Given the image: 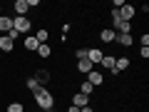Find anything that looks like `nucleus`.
Instances as JSON below:
<instances>
[{"mask_svg": "<svg viewBox=\"0 0 149 112\" xmlns=\"http://www.w3.org/2000/svg\"><path fill=\"white\" fill-rule=\"evenodd\" d=\"M92 70H95V65H92L87 57H85V60H77V72H82V75H90Z\"/></svg>", "mask_w": 149, "mask_h": 112, "instance_id": "9b49d317", "label": "nucleus"}, {"mask_svg": "<svg viewBox=\"0 0 149 112\" xmlns=\"http://www.w3.org/2000/svg\"><path fill=\"white\" fill-rule=\"evenodd\" d=\"M114 37H117V32L112 30V27H104V30L100 32V40H102V43H114Z\"/></svg>", "mask_w": 149, "mask_h": 112, "instance_id": "ddd939ff", "label": "nucleus"}, {"mask_svg": "<svg viewBox=\"0 0 149 112\" xmlns=\"http://www.w3.org/2000/svg\"><path fill=\"white\" fill-rule=\"evenodd\" d=\"M13 27H15L20 35H30V30H32V20L30 18H13Z\"/></svg>", "mask_w": 149, "mask_h": 112, "instance_id": "f03ea898", "label": "nucleus"}, {"mask_svg": "<svg viewBox=\"0 0 149 112\" xmlns=\"http://www.w3.org/2000/svg\"><path fill=\"white\" fill-rule=\"evenodd\" d=\"M74 57H77V60H85L87 57V48H77V50H74Z\"/></svg>", "mask_w": 149, "mask_h": 112, "instance_id": "4be33fe9", "label": "nucleus"}, {"mask_svg": "<svg viewBox=\"0 0 149 112\" xmlns=\"http://www.w3.org/2000/svg\"><path fill=\"white\" fill-rule=\"evenodd\" d=\"M47 112H57V110H47Z\"/></svg>", "mask_w": 149, "mask_h": 112, "instance_id": "bb28decb", "label": "nucleus"}, {"mask_svg": "<svg viewBox=\"0 0 149 112\" xmlns=\"http://www.w3.org/2000/svg\"><path fill=\"white\" fill-rule=\"evenodd\" d=\"M8 37H10V40H13V43H15V40H17V37H20V32H17V30H15V27H13V30H10V32H8Z\"/></svg>", "mask_w": 149, "mask_h": 112, "instance_id": "5701e85b", "label": "nucleus"}, {"mask_svg": "<svg viewBox=\"0 0 149 112\" xmlns=\"http://www.w3.org/2000/svg\"><path fill=\"white\" fill-rule=\"evenodd\" d=\"M37 55H40L42 60H47L50 55H52V48H50V45H40V48H37Z\"/></svg>", "mask_w": 149, "mask_h": 112, "instance_id": "6ab92c4d", "label": "nucleus"}, {"mask_svg": "<svg viewBox=\"0 0 149 112\" xmlns=\"http://www.w3.org/2000/svg\"><path fill=\"white\" fill-rule=\"evenodd\" d=\"M67 112H80V110H77L74 105H70V107H67Z\"/></svg>", "mask_w": 149, "mask_h": 112, "instance_id": "393cba45", "label": "nucleus"}, {"mask_svg": "<svg viewBox=\"0 0 149 112\" xmlns=\"http://www.w3.org/2000/svg\"><path fill=\"white\" fill-rule=\"evenodd\" d=\"M72 105L77 107V110H82V107H87V105H90V97H87V95H82V92H74V95H72Z\"/></svg>", "mask_w": 149, "mask_h": 112, "instance_id": "1a4fd4ad", "label": "nucleus"}, {"mask_svg": "<svg viewBox=\"0 0 149 112\" xmlns=\"http://www.w3.org/2000/svg\"><path fill=\"white\" fill-rule=\"evenodd\" d=\"M0 15H3V5H0Z\"/></svg>", "mask_w": 149, "mask_h": 112, "instance_id": "a878e982", "label": "nucleus"}, {"mask_svg": "<svg viewBox=\"0 0 149 112\" xmlns=\"http://www.w3.org/2000/svg\"><path fill=\"white\" fill-rule=\"evenodd\" d=\"M32 97H35V105L40 107V112L55 110V95L47 90V87H40L37 92H32Z\"/></svg>", "mask_w": 149, "mask_h": 112, "instance_id": "f257e3e1", "label": "nucleus"}, {"mask_svg": "<svg viewBox=\"0 0 149 112\" xmlns=\"http://www.w3.org/2000/svg\"><path fill=\"white\" fill-rule=\"evenodd\" d=\"M37 48H40V43L35 40V35H25V50H32V52H37Z\"/></svg>", "mask_w": 149, "mask_h": 112, "instance_id": "2eb2a0df", "label": "nucleus"}, {"mask_svg": "<svg viewBox=\"0 0 149 112\" xmlns=\"http://www.w3.org/2000/svg\"><path fill=\"white\" fill-rule=\"evenodd\" d=\"M32 77H35V80H37V85H40V87H45V85H47L50 80H52V75H50V72H47V70H45V67H37Z\"/></svg>", "mask_w": 149, "mask_h": 112, "instance_id": "20e7f679", "label": "nucleus"}, {"mask_svg": "<svg viewBox=\"0 0 149 112\" xmlns=\"http://www.w3.org/2000/svg\"><path fill=\"white\" fill-rule=\"evenodd\" d=\"M10 30H13V18L3 13V15H0V35H8Z\"/></svg>", "mask_w": 149, "mask_h": 112, "instance_id": "423d86ee", "label": "nucleus"}, {"mask_svg": "<svg viewBox=\"0 0 149 112\" xmlns=\"http://www.w3.org/2000/svg\"><path fill=\"white\" fill-rule=\"evenodd\" d=\"M87 82H90V85H92V87H100V85H102V82H104V75H102V72H100V70H92V72H90V75H87Z\"/></svg>", "mask_w": 149, "mask_h": 112, "instance_id": "0eeeda50", "label": "nucleus"}, {"mask_svg": "<svg viewBox=\"0 0 149 112\" xmlns=\"http://www.w3.org/2000/svg\"><path fill=\"white\" fill-rule=\"evenodd\" d=\"M117 13H119V20L132 22V20H134V15H137V8H134V5H129V3H122V5L117 8Z\"/></svg>", "mask_w": 149, "mask_h": 112, "instance_id": "7ed1b4c3", "label": "nucleus"}, {"mask_svg": "<svg viewBox=\"0 0 149 112\" xmlns=\"http://www.w3.org/2000/svg\"><path fill=\"white\" fill-rule=\"evenodd\" d=\"M127 67H129V57H117V60H114V70H112V75L124 72Z\"/></svg>", "mask_w": 149, "mask_h": 112, "instance_id": "9d476101", "label": "nucleus"}, {"mask_svg": "<svg viewBox=\"0 0 149 112\" xmlns=\"http://www.w3.org/2000/svg\"><path fill=\"white\" fill-rule=\"evenodd\" d=\"M25 87H27L30 92H37V90H40V85H37L35 77H27V80H25Z\"/></svg>", "mask_w": 149, "mask_h": 112, "instance_id": "aec40b11", "label": "nucleus"}, {"mask_svg": "<svg viewBox=\"0 0 149 112\" xmlns=\"http://www.w3.org/2000/svg\"><path fill=\"white\" fill-rule=\"evenodd\" d=\"M80 92H82V95H87V97H92V92H95V87H92L90 82L85 80V82H82V85H80Z\"/></svg>", "mask_w": 149, "mask_h": 112, "instance_id": "412c9836", "label": "nucleus"}, {"mask_svg": "<svg viewBox=\"0 0 149 112\" xmlns=\"http://www.w3.org/2000/svg\"><path fill=\"white\" fill-rule=\"evenodd\" d=\"M114 40H117L122 48H132V45H134V37H132V35H117Z\"/></svg>", "mask_w": 149, "mask_h": 112, "instance_id": "dca6fc26", "label": "nucleus"}, {"mask_svg": "<svg viewBox=\"0 0 149 112\" xmlns=\"http://www.w3.org/2000/svg\"><path fill=\"white\" fill-rule=\"evenodd\" d=\"M114 60H117V57H114V55H104V57H102V67H107V70H109V72H112V70H114Z\"/></svg>", "mask_w": 149, "mask_h": 112, "instance_id": "f3484780", "label": "nucleus"}, {"mask_svg": "<svg viewBox=\"0 0 149 112\" xmlns=\"http://www.w3.org/2000/svg\"><path fill=\"white\" fill-rule=\"evenodd\" d=\"M35 40H37L40 45H47V40H50V30H47V27H40V30L35 32Z\"/></svg>", "mask_w": 149, "mask_h": 112, "instance_id": "4468645a", "label": "nucleus"}, {"mask_svg": "<svg viewBox=\"0 0 149 112\" xmlns=\"http://www.w3.org/2000/svg\"><path fill=\"white\" fill-rule=\"evenodd\" d=\"M102 57H104V52H102L100 48H87V60H90L92 65H100Z\"/></svg>", "mask_w": 149, "mask_h": 112, "instance_id": "39448f33", "label": "nucleus"}, {"mask_svg": "<svg viewBox=\"0 0 149 112\" xmlns=\"http://www.w3.org/2000/svg\"><path fill=\"white\" fill-rule=\"evenodd\" d=\"M13 10H15V18H25V13L30 10L27 8V0H15L13 3Z\"/></svg>", "mask_w": 149, "mask_h": 112, "instance_id": "6e6552de", "label": "nucleus"}, {"mask_svg": "<svg viewBox=\"0 0 149 112\" xmlns=\"http://www.w3.org/2000/svg\"><path fill=\"white\" fill-rule=\"evenodd\" d=\"M0 50H3V52H13V50H15V43H13L8 35H0Z\"/></svg>", "mask_w": 149, "mask_h": 112, "instance_id": "f8f14e48", "label": "nucleus"}, {"mask_svg": "<svg viewBox=\"0 0 149 112\" xmlns=\"http://www.w3.org/2000/svg\"><path fill=\"white\" fill-rule=\"evenodd\" d=\"M139 55H142V60L149 57V48H139Z\"/></svg>", "mask_w": 149, "mask_h": 112, "instance_id": "b1692460", "label": "nucleus"}, {"mask_svg": "<svg viewBox=\"0 0 149 112\" xmlns=\"http://www.w3.org/2000/svg\"><path fill=\"white\" fill-rule=\"evenodd\" d=\"M5 112H25V105H22V102H10V105L5 107Z\"/></svg>", "mask_w": 149, "mask_h": 112, "instance_id": "a211bd4d", "label": "nucleus"}]
</instances>
